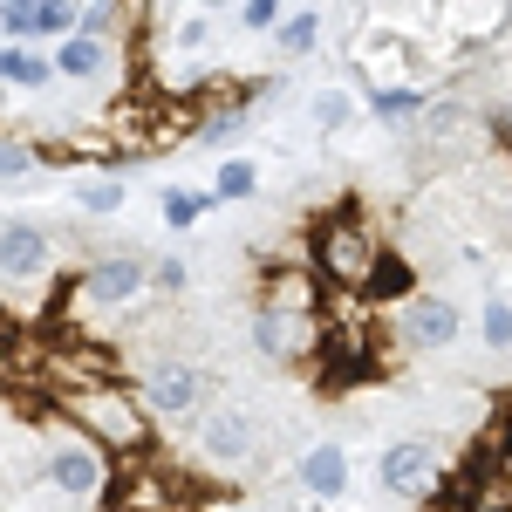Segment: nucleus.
<instances>
[{
	"label": "nucleus",
	"mask_w": 512,
	"mask_h": 512,
	"mask_svg": "<svg viewBox=\"0 0 512 512\" xmlns=\"http://www.w3.org/2000/svg\"><path fill=\"white\" fill-rule=\"evenodd\" d=\"M321 328H328V308H321V274L301 260H267L260 280H253V315H246V335L253 349L267 355L274 369H308L321 349Z\"/></svg>",
	"instance_id": "nucleus-1"
},
{
	"label": "nucleus",
	"mask_w": 512,
	"mask_h": 512,
	"mask_svg": "<svg viewBox=\"0 0 512 512\" xmlns=\"http://www.w3.org/2000/svg\"><path fill=\"white\" fill-rule=\"evenodd\" d=\"M301 253H308V267L321 274V287L362 294V280L376 274V260H383V233L362 212V198H335V205H321L315 219H308Z\"/></svg>",
	"instance_id": "nucleus-2"
},
{
	"label": "nucleus",
	"mask_w": 512,
	"mask_h": 512,
	"mask_svg": "<svg viewBox=\"0 0 512 512\" xmlns=\"http://www.w3.org/2000/svg\"><path fill=\"white\" fill-rule=\"evenodd\" d=\"M62 417H69L89 444H103L110 465H117V458H144V451H158V417H151L144 396H130V383H117V376L69 390V396H62Z\"/></svg>",
	"instance_id": "nucleus-3"
},
{
	"label": "nucleus",
	"mask_w": 512,
	"mask_h": 512,
	"mask_svg": "<svg viewBox=\"0 0 512 512\" xmlns=\"http://www.w3.org/2000/svg\"><path fill=\"white\" fill-rule=\"evenodd\" d=\"M198 506H205V485L192 472H171L164 451H144V458H117L110 465L103 512H198Z\"/></svg>",
	"instance_id": "nucleus-4"
},
{
	"label": "nucleus",
	"mask_w": 512,
	"mask_h": 512,
	"mask_svg": "<svg viewBox=\"0 0 512 512\" xmlns=\"http://www.w3.org/2000/svg\"><path fill=\"white\" fill-rule=\"evenodd\" d=\"M260 451H267V437H260V424L246 417V410H205L198 417V437H192V458L205 465L212 478H239L260 465Z\"/></svg>",
	"instance_id": "nucleus-5"
},
{
	"label": "nucleus",
	"mask_w": 512,
	"mask_h": 512,
	"mask_svg": "<svg viewBox=\"0 0 512 512\" xmlns=\"http://www.w3.org/2000/svg\"><path fill=\"white\" fill-rule=\"evenodd\" d=\"M41 478H48V492H62V499H76V506H103V492H110V451L89 444L82 431L76 437H48Z\"/></svg>",
	"instance_id": "nucleus-6"
},
{
	"label": "nucleus",
	"mask_w": 512,
	"mask_h": 512,
	"mask_svg": "<svg viewBox=\"0 0 512 512\" xmlns=\"http://www.w3.org/2000/svg\"><path fill=\"white\" fill-rule=\"evenodd\" d=\"M212 390H219V376H212V369H198V362H151V369H144V383H137L144 410H151L158 424H185V417H205Z\"/></svg>",
	"instance_id": "nucleus-7"
},
{
	"label": "nucleus",
	"mask_w": 512,
	"mask_h": 512,
	"mask_svg": "<svg viewBox=\"0 0 512 512\" xmlns=\"http://www.w3.org/2000/svg\"><path fill=\"white\" fill-rule=\"evenodd\" d=\"M458 328H465L458 301H451V294H431V287H417L410 301H396V308H390V342L403 355L451 349V342H458Z\"/></svg>",
	"instance_id": "nucleus-8"
},
{
	"label": "nucleus",
	"mask_w": 512,
	"mask_h": 512,
	"mask_svg": "<svg viewBox=\"0 0 512 512\" xmlns=\"http://www.w3.org/2000/svg\"><path fill=\"white\" fill-rule=\"evenodd\" d=\"M444 465H437V444L431 437H390L383 458H376V485L390 499H431Z\"/></svg>",
	"instance_id": "nucleus-9"
},
{
	"label": "nucleus",
	"mask_w": 512,
	"mask_h": 512,
	"mask_svg": "<svg viewBox=\"0 0 512 512\" xmlns=\"http://www.w3.org/2000/svg\"><path fill=\"white\" fill-rule=\"evenodd\" d=\"M76 294L89 308H137L151 294V267L137 253H110V260H89L76 274Z\"/></svg>",
	"instance_id": "nucleus-10"
},
{
	"label": "nucleus",
	"mask_w": 512,
	"mask_h": 512,
	"mask_svg": "<svg viewBox=\"0 0 512 512\" xmlns=\"http://www.w3.org/2000/svg\"><path fill=\"white\" fill-rule=\"evenodd\" d=\"M55 260V239L41 219H7L0 226V280H41Z\"/></svg>",
	"instance_id": "nucleus-11"
},
{
	"label": "nucleus",
	"mask_w": 512,
	"mask_h": 512,
	"mask_svg": "<svg viewBox=\"0 0 512 512\" xmlns=\"http://www.w3.org/2000/svg\"><path fill=\"white\" fill-rule=\"evenodd\" d=\"M294 485H301L308 499H321V506L342 499V492H349V451H342L335 437H315V444L301 451V465H294Z\"/></svg>",
	"instance_id": "nucleus-12"
},
{
	"label": "nucleus",
	"mask_w": 512,
	"mask_h": 512,
	"mask_svg": "<svg viewBox=\"0 0 512 512\" xmlns=\"http://www.w3.org/2000/svg\"><path fill=\"white\" fill-rule=\"evenodd\" d=\"M417 260H410V253H403V246H383V260H376V274L362 280V294H355V301H362V308H376V315H390L396 301H410V294H417Z\"/></svg>",
	"instance_id": "nucleus-13"
},
{
	"label": "nucleus",
	"mask_w": 512,
	"mask_h": 512,
	"mask_svg": "<svg viewBox=\"0 0 512 512\" xmlns=\"http://www.w3.org/2000/svg\"><path fill=\"white\" fill-rule=\"evenodd\" d=\"M110 55H117V48H110L103 35L76 28V35L55 41V55H48V62H55V76H62V82H96L103 69H110Z\"/></svg>",
	"instance_id": "nucleus-14"
},
{
	"label": "nucleus",
	"mask_w": 512,
	"mask_h": 512,
	"mask_svg": "<svg viewBox=\"0 0 512 512\" xmlns=\"http://www.w3.org/2000/svg\"><path fill=\"white\" fill-rule=\"evenodd\" d=\"M76 212L82 219H117L123 205H130V185H123L117 171H96V178H76Z\"/></svg>",
	"instance_id": "nucleus-15"
},
{
	"label": "nucleus",
	"mask_w": 512,
	"mask_h": 512,
	"mask_svg": "<svg viewBox=\"0 0 512 512\" xmlns=\"http://www.w3.org/2000/svg\"><path fill=\"white\" fill-rule=\"evenodd\" d=\"M0 82H7V89H48V82H55V62L35 55L28 41H7V48H0Z\"/></svg>",
	"instance_id": "nucleus-16"
},
{
	"label": "nucleus",
	"mask_w": 512,
	"mask_h": 512,
	"mask_svg": "<svg viewBox=\"0 0 512 512\" xmlns=\"http://www.w3.org/2000/svg\"><path fill=\"white\" fill-rule=\"evenodd\" d=\"M369 110H376L383 123H396V130H403V123H417L424 110H431V96H424V89H396V82H376V89H369Z\"/></svg>",
	"instance_id": "nucleus-17"
},
{
	"label": "nucleus",
	"mask_w": 512,
	"mask_h": 512,
	"mask_svg": "<svg viewBox=\"0 0 512 512\" xmlns=\"http://www.w3.org/2000/svg\"><path fill=\"white\" fill-rule=\"evenodd\" d=\"M212 205H219L212 192H185V185H171V192H164V226H171V233H192Z\"/></svg>",
	"instance_id": "nucleus-18"
},
{
	"label": "nucleus",
	"mask_w": 512,
	"mask_h": 512,
	"mask_svg": "<svg viewBox=\"0 0 512 512\" xmlns=\"http://www.w3.org/2000/svg\"><path fill=\"white\" fill-rule=\"evenodd\" d=\"M274 41H280V55H315V41H321V14H315V7H301V14H280Z\"/></svg>",
	"instance_id": "nucleus-19"
},
{
	"label": "nucleus",
	"mask_w": 512,
	"mask_h": 512,
	"mask_svg": "<svg viewBox=\"0 0 512 512\" xmlns=\"http://www.w3.org/2000/svg\"><path fill=\"white\" fill-rule=\"evenodd\" d=\"M76 28H82V0H41L35 41H62V35H76Z\"/></svg>",
	"instance_id": "nucleus-20"
},
{
	"label": "nucleus",
	"mask_w": 512,
	"mask_h": 512,
	"mask_svg": "<svg viewBox=\"0 0 512 512\" xmlns=\"http://www.w3.org/2000/svg\"><path fill=\"white\" fill-rule=\"evenodd\" d=\"M260 192V164L253 158H226L219 178H212V198H253Z\"/></svg>",
	"instance_id": "nucleus-21"
},
{
	"label": "nucleus",
	"mask_w": 512,
	"mask_h": 512,
	"mask_svg": "<svg viewBox=\"0 0 512 512\" xmlns=\"http://www.w3.org/2000/svg\"><path fill=\"white\" fill-rule=\"evenodd\" d=\"M35 14H41V0H0V35L35 41Z\"/></svg>",
	"instance_id": "nucleus-22"
},
{
	"label": "nucleus",
	"mask_w": 512,
	"mask_h": 512,
	"mask_svg": "<svg viewBox=\"0 0 512 512\" xmlns=\"http://www.w3.org/2000/svg\"><path fill=\"white\" fill-rule=\"evenodd\" d=\"M35 164H41L35 144H14V137H0V185H21Z\"/></svg>",
	"instance_id": "nucleus-23"
},
{
	"label": "nucleus",
	"mask_w": 512,
	"mask_h": 512,
	"mask_svg": "<svg viewBox=\"0 0 512 512\" xmlns=\"http://www.w3.org/2000/svg\"><path fill=\"white\" fill-rule=\"evenodd\" d=\"M478 335H485V349H512V308L492 294L485 301V315H478Z\"/></svg>",
	"instance_id": "nucleus-24"
},
{
	"label": "nucleus",
	"mask_w": 512,
	"mask_h": 512,
	"mask_svg": "<svg viewBox=\"0 0 512 512\" xmlns=\"http://www.w3.org/2000/svg\"><path fill=\"white\" fill-rule=\"evenodd\" d=\"M349 117H355L349 89H321V96H315V130H328V137H335V130H342Z\"/></svg>",
	"instance_id": "nucleus-25"
},
{
	"label": "nucleus",
	"mask_w": 512,
	"mask_h": 512,
	"mask_svg": "<svg viewBox=\"0 0 512 512\" xmlns=\"http://www.w3.org/2000/svg\"><path fill=\"white\" fill-rule=\"evenodd\" d=\"M280 7H287V0H246L239 21H246V28H280Z\"/></svg>",
	"instance_id": "nucleus-26"
},
{
	"label": "nucleus",
	"mask_w": 512,
	"mask_h": 512,
	"mask_svg": "<svg viewBox=\"0 0 512 512\" xmlns=\"http://www.w3.org/2000/svg\"><path fill=\"white\" fill-rule=\"evenodd\" d=\"M151 287H164V294H185V260H151Z\"/></svg>",
	"instance_id": "nucleus-27"
},
{
	"label": "nucleus",
	"mask_w": 512,
	"mask_h": 512,
	"mask_svg": "<svg viewBox=\"0 0 512 512\" xmlns=\"http://www.w3.org/2000/svg\"><path fill=\"white\" fill-rule=\"evenodd\" d=\"M492 444V465H499V485H506V499H512V437H485Z\"/></svg>",
	"instance_id": "nucleus-28"
},
{
	"label": "nucleus",
	"mask_w": 512,
	"mask_h": 512,
	"mask_svg": "<svg viewBox=\"0 0 512 512\" xmlns=\"http://www.w3.org/2000/svg\"><path fill=\"white\" fill-rule=\"evenodd\" d=\"M485 437H512V390L499 396V424H492V431H485Z\"/></svg>",
	"instance_id": "nucleus-29"
},
{
	"label": "nucleus",
	"mask_w": 512,
	"mask_h": 512,
	"mask_svg": "<svg viewBox=\"0 0 512 512\" xmlns=\"http://www.w3.org/2000/svg\"><path fill=\"white\" fill-rule=\"evenodd\" d=\"M212 35V28H205V21H185V28H178V48H198V41Z\"/></svg>",
	"instance_id": "nucleus-30"
},
{
	"label": "nucleus",
	"mask_w": 512,
	"mask_h": 512,
	"mask_svg": "<svg viewBox=\"0 0 512 512\" xmlns=\"http://www.w3.org/2000/svg\"><path fill=\"white\" fill-rule=\"evenodd\" d=\"M219 512H260V506H239V499H226V506H219Z\"/></svg>",
	"instance_id": "nucleus-31"
}]
</instances>
